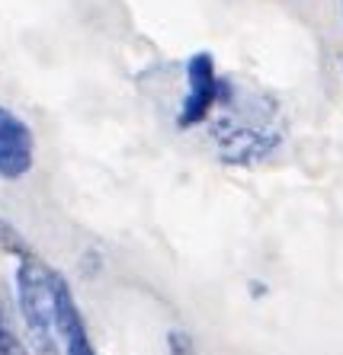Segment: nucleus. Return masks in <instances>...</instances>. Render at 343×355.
I'll return each mask as SVG.
<instances>
[{
    "label": "nucleus",
    "mask_w": 343,
    "mask_h": 355,
    "mask_svg": "<svg viewBox=\"0 0 343 355\" xmlns=\"http://www.w3.org/2000/svg\"><path fill=\"white\" fill-rule=\"evenodd\" d=\"M58 279L61 272L49 269L39 257L19 259L17 266V304L26 323V336H29V343L39 355L61 352Z\"/></svg>",
    "instance_id": "f257e3e1"
},
{
    "label": "nucleus",
    "mask_w": 343,
    "mask_h": 355,
    "mask_svg": "<svg viewBox=\"0 0 343 355\" xmlns=\"http://www.w3.org/2000/svg\"><path fill=\"white\" fill-rule=\"evenodd\" d=\"M221 99V80L215 74L212 51H196L186 61V99L180 106V128H193L209 119L212 106Z\"/></svg>",
    "instance_id": "f03ea898"
},
{
    "label": "nucleus",
    "mask_w": 343,
    "mask_h": 355,
    "mask_svg": "<svg viewBox=\"0 0 343 355\" xmlns=\"http://www.w3.org/2000/svg\"><path fill=\"white\" fill-rule=\"evenodd\" d=\"M35 138L33 128L13 112L0 106V180H23L33 170Z\"/></svg>",
    "instance_id": "7ed1b4c3"
},
{
    "label": "nucleus",
    "mask_w": 343,
    "mask_h": 355,
    "mask_svg": "<svg viewBox=\"0 0 343 355\" xmlns=\"http://www.w3.org/2000/svg\"><path fill=\"white\" fill-rule=\"evenodd\" d=\"M58 330H61V352L65 355H97L90 333H87V323L81 317V307H77L74 295L67 288L65 275L58 279Z\"/></svg>",
    "instance_id": "20e7f679"
},
{
    "label": "nucleus",
    "mask_w": 343,
    "mask_h": 355,
    "mask_svg": "<svg viewBox=\"0 0 343 355\" xmlns=\"http://www.w3.org/2000/svg\"><path fill=\"white\" fill-rule=\"evenodd\" d=\"M0 247L7 250L10 257H17V259H29V257H35L33 247L26 243L23 234H19L10 221H3V218H0Z\"/></svg>",
    "instance_id": "39448f33"
},
{
    "label": "nucleus",
    "mask_w": 343,
    "mask_h": 355,
    "mask_svg": "<svg viewBox=\"0 0 343 355\" xmlns=\"http://www.w3.org/2000/svg\"><path fill=\"white\" fill-rule=\"evenodd\" d=\"M0 355H26L23 343L17 339V333L7 327V320L0 317Z\"/></svg>",
    "instance_id": "423d86ee"
}]
</instances>
